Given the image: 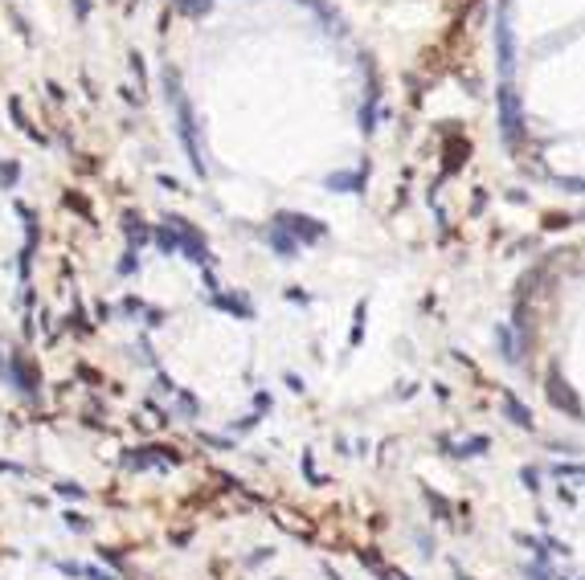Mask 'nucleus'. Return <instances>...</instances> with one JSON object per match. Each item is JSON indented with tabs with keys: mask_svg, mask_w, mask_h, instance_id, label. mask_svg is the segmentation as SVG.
Here are the masks:
<instances>
[{
	"mask_svg": "<svg viewBox=\"0 0 585 580\" xmlns=\"http://www.w3.org/2000/svg\"><path fill=\"white\" fill-rule=\"evenodd\" d=\"M62 519H66V527H70V532H78V536L90 532V519H87V515H78V511H66Z\"/></svg>",
	"mask_w": 585,
	"mask_h": 580,
	"instance_id": "obj_19",
	"label": "nucleus"
},
{
	"mask_svg": "<svg viewBox=\"0 0 585 580\" xmlns=\"http://www.w3.org/2000/svg\"><path fill=\"white\" fill-rule=\"evenodd\" d=\"M267 237H270V250H274L282 262H295V254H299V241H295V237H291L282 225H270Z\"/></svg>",
	"mask_w": 585,
	"mask_h": 580,
	"instance_id": "obj_8",
	"label": "nucleus"
},
{
	"mask_svg": "<svg viewBox=\"0 0 585 580\" xmlns=\"http://www.w3.org/2000/svg\"><path fill=\"white\" fill-rule=\"evenodd\" d=\"M454 580H471V577H467V572H462V568H454Z\"/></svg>",
	"mask_w": 585,
	"mask_h": 580,
	"instance_id": "obj_40",
	"label": "nucleus"
},
{
	"mask_svg": "<svg viewBox=\"0 0 585 580\" xmlns=\"http://www.w3.org/2000/svg\"><path fill=\"white\" fill-rule=\"evenodd\" d=\"M499 135L507 147L524 143V111H520V94L512 90V82L499 86Z\"/></svg>",
	"mask_w": 585,
	"mask_h": 580,
	"instance_id": "obj_3",
	"label": "nucleus"
},
{
	"mask_svg": "<svg viewBox=\"0 0 585 580\" xmlns=\"http://www.w3.org/2000/svg\"><path fill=\"white\" fill-rule=\"evenodd\" d=\"M442 449H450V458H479V453L492 449V438H471V442H462V446H450L447 438H442Z\"/></svg>",
	"mask_w": 585,
	"mask_h": 580,
	"instance_id": "obj_12",
	"label": "nucleus"
},
{
	"mask_svg": "<svg viewBox=\"0 0 585 580\" xmlns=\"http://www.w3.org/2000/svg\"><path fill=\"white\" fill-rule=\"evenodd\" d=\"M66 205H70V209H78V213H82V217L90 221V205L82 200V196H74V192H70V196H66Z\"/></svg>",
	"mask_w": 585,
	"mask_h": 580,
	"instance_id": "obj_31",
	"label": "nucleus"
},
{
	"mask_svg": "<svg viewBox=\"0 0 585 580\" xmlns=\"http://www.w3.org/2000/svg\"><path fill=\"white\" fill-rule=\"evenodd\" d=\"M17 180H21V164H17V160H4V164H0V184L12 188Z\"/></svg>",
	"mask_w": 585,
	"mask_h": 580,
	"instance_id": "obj_18",
	"label": "nucleus"
},
{
	"mask_svg": "<svg viewBox=\"0 0 585 580\" xmlns=\"http://www.w3.org/2000/svg\"><path fill=\"white\" fill-rule=\"evenodd\" d=\"M520 478H524V487H528V491H532V494L540 491V474H537V470H532V466H524V470H520Z\"/></svg>",
	"mask_w": 585,
	"mask_h": 580,
	"instance_id": "obj_28",
	"label": "nucleus"
},
{
	"mask_svg": "<svg viewBox=\"0 0 585 580\" xmlns=\"http://www.w3.org/2000/svg\"><path fill=\"white\" fill-rule=\"evenodd\" d=\"M282 380H287V389H291V393H303V380H299V376H295V372H287V376H282Z\"/></svg>",
	"mask_w": 585,
	"mask_h": 580,
	"instance_id": "obj_35",
	"label": "nucleus"
},
{
	"mask_svg": "<svg viewBox=\"0 0 585 580\" xmlns=\"http://www.w3.org/2000/svg\"><path fill=\"white\" fill-rule=\"evenodd\" d=\"M98 556H102V560H111V564H115V568H123V556H119V552H107V548H102V552H98Z\"/></svg>",
	"mask_w": 585,
	"mask_h": 580,
	"instance_id": "obj_36",
	"label": "nucleus"
},
{
	"mask_svg": "<svg viewBox=\"0 0 585 580\" xmlns=\"http://www.w3.org/2000/svg\"><path fill=\"white\" fill-rule=\"evenodd\" d=\"M74 323H78V335H90V331H94V323L82 315V307H78V303H74V315H70V327H74Z\"/></svg>",
	"mask_w": 585,
	"mask_h": 580,
	"instance_id": "obj_22",
	"label": "nucleus"
},
{
	"mask_svg": "<svg viewBox=\"0 0 585 580\" xmlns=\"http://www.w3.org/2000/svg\"><path fill=\"white\" fill-rule=\"evenodd\" d=\"M139 311H143V303H139L135 294H127V299H123V315H139Z\"/></svg>",
	"mask_w": 585,
	"mask_h": 580,
	"instance_id": "obj_33",
	"label": "nucleus"
},
{
	"mask_svg": "<svg viewBox=\"0 0 585 580\" xmlns=\"http://www.w3.org/2000/svg\"><path fill=\"white\" fill-rule=\"evenodd\" d=\"M364 335V303H357V323H352V344H360Z\"/></svg>",
	"mask_w": 585,
	"mask_h": 580,
	"instance_id": "obj_30",
	"label": "nucleus"
},
{
	"mask_svg": "<svg viewBox=\"0 0 585 580\" xmlns=\"http://www.w3.org/2000/svg\"><path fill=\"white\" fill-rule=\"evenodd\" d=\"M426 503H430V507H434V511H438V515H442V519H447V515H450V503H447V498H442V494L426 491Z\"/></svg>",
	"mask_w": 585,
	"mask_h": 580,
	"instance_id": "obj_25",
	"label": "nucleus"
},
{
	"mask_svg": "<svg viewBox=\"0 0 585 580\" xmlns=\"http://www.w3.org/2000/svg\"><path fill=\"white\" fill-rule=\"evenodd\" d=\"M213 8V0H177V12H184V17H205Z\"/></svg>",
	"mask_w": 585,
	"mask_h": 580,
	"instance_id": "obj_17",
	"label": "nucleus"
},
{
	"mask_svg": "<svg viewBox=\"0 0 585 580\" xmlns=\"http://www.w3.org/2000/svg\"><path fill=\"white\" fill-rule=\"evenodd\" d=\"M287 299H291V303H312V294H303L299 286H291V290H287Z\"/></svg>",
	"mask_w": 585,
	"mask_h": 580,
	"instance_id": "obj_34",
	"label": "nucleus"
},
{
	"mask_svg": "<svg viewBox=\"0 0 585 580\" xmlns=\"http://www.w3.org/2000/svg\"><path fill=\"white\" fill-rule=\"evenodd\" d=\"M303 474H307V478H312L315 487H319V483H323V478H319V470H315V462H312V453H303Z\"/></svg>",
	"mask_w": 585,
	"mask_h": 580,
	"instance_id": "obj_32",
	"label": "nucleus"
},
{
	"mask_svg": "<svg viewBox=\"0 0 585 580\" xmlns=\"http://www.w3.org/2000/svg\"><path fill=\"white\" fill-rule=\"evenodd\" d=\"M8 115L17 119V127H21V131L29 135V139H42V131H33V127H29V119H25V111H21V98H17V94L8 98Z\"/></svg>",
	"mask_w": 585,
	"mask_h": 580,
	"instance_id": "obj_16",
	"label": "nucleus"
},
{
	"mask_svg": "<svg viewBox=\"0 0 585 580\" xmlns=\"http://www.w3.org/2000/svg\"><path fill=\"white\" fill-rule=\"evenodd\" d=\"M274 225H282L299 245H319L323 237H327V225L319 221V217H307V213H274Z\"/></svg>",
	"mask_w": 585,
	"mask_h": 580,
	"instance_id": "obj_4",
	"label": "nucleus"
},
{
	"mask_svg": "<svg viewBox=\"0 0 585 580\" xmlns=\"http://www.w3.org/2000/svg\"><path fill=\"white\" fill-rule=\"evenodd\" d=\"M135 270H139V258H135V250H127V254H123V262H119V274L127 278V274H135Z\"/></svg>",
	"mask_w": 585,
	"mask_h": 580,
	"instance_id": "obj_26",
	"label": "nucleus"
},
{
	"mask_svg": "<svg viewBox=\"0 0 585 580\" xmlns=\"http://www.w3.org/2000/svg\"><path fill=\"white\" fill-rule=\"evenodd\" d=\"M4 380H12L25 397L37 393V372H33V364H29L25 352H12V356H8V364H4Z\"/></svg>",
	"mask_w": 585,
	"mask_h": 580,
	"instance_id": "obj_6",
	"label": "nucleus"
},
{
	"mask_svg": "<svg viewBox=\"0 0 585 580\" xmlns=\"http://www.w3.org/2000/svg\"><path fill=\"white\" fill-rule=\"evenodd\" d=\"M548 401L557 404V409H565L573 421H582V404H577V397H573V389L561 380V372H557V368L548 372Z\"/></svg>",
	"mask_w": 585,
	"mask_h": 580,
	"instance_id": "obj_7",
	"label": "nucleus"
},
{
	"mask_svg": "<svg viewBox=\"0 0 585 580\" xmlns=\"http://www.w3.org/2000/svg\"><path fill=\"white\" fill-rule=\"evenodd\" d=\"M168 225H172V233H177V254H184L192 266H201V270L213 266V250H209V241L201 237L197 225L184 221V217H168Z\"/></svg>",
	"mask_w": 585,
	"mask_h": 580,
	"instance_id": "obj_2",
	"label": "nucleus"
},
{
	"mask_svg": "<svg viewBox=\"0 0 585 580\" xmlns=\"http://www.w3.org/2000/svg\"><path fill=\"white\" fill-rule=\"evenodd\" d=\"M524 577H528V580H552V577H548V568H544V560L528 564V568H524Z\"/></svg>",
	"mask_w": 585,
	"mask_h": 580,
	"instance_id": "obj_27",
	"label": "nucleus"
},
{
	"mask_svg": "<svg viewBox=\"0 0 585 580\" xmlns=\"http://www.w3.org/2000/svg\"><path fill=\"white\" fill-rule=\"evenodd\" d=\"M152 237H156L160 254H168V258L177 254V233H172V225H168V221H164V225H156V229H152Z\"/></svg>",
	"mask_w": 585,
	"mask_h": 580,
	"instance_id": "obj_15",
	"label": "nucleus"
},
{
	"mask_svg": "<svg viewBox=\"0 0 585 580\" xmlns=\"http://www.w3.org/2000/svg\"><path fill=\"white\" fill-rule=\"evenodd\" d=\"M495 339H499V344H503V359H507V364H516V348H512V335H507V327H499V331H495Z\"/></svg>",
	"mask_w": 585,
	"mask_h": 580,
	"instance_id": "obj_21",
	"label": "nucleus"
},
{
	"mask_svg": "<svg viewBox=\"0 0 585 580\" xmlns=\"http://www.w3.org/2000/svg\"><path fill=\"white\" fill-rule=\"evenodd\" d=\"M495 45H499V66H503V74H512V66H516V41H512V29H499V33H495Z\"/></svg>",
	"mask_w": 585,
	"mask_h": 580,
	"instance_id": "obj_14",
	"label": "nucleus"
},
{
	"mask_svg": "<svg viewBox=\"0 0 585 580\" xmlns=\"http://www.w3.org/2000/svg\"><path fill=\"white\" fill-rule=\"evenodd\" d=\"M499 404H503V413H507V421H512V425H520V429H532V413L516 401V393H507V389H503V393H499Z\"/></svg>",
	"mask_w": 585,
	"mask_h": 580,
	"instance_id": "obj_11",
	"label": "nucleus"
},
{
	"mask_svg": "<svg viewBox=\"0 0 585 580\" xmlns=\"http://www.w3.org/2000/svg\"><path fill=\"white\" fill-rule=\"evenodd\" d=\"M172 397L180 401V413H184V417H197V397H192V393H184V389H177Z\"/></svg>",
	"mask_w": 585,
	"mask_h": 580,
	"instance_id": "obj_20",
	"label": "nucleus"
},
{
	"mask_svg": "<svg viewBox=\"0 0 585 580\" xmlns=\"http://www.w3.org/2000/svg\"><path fill=\"white\" fill-rule=\"evenodd\" d=\"M82 568H87V564H74V560H57V572H62V577H82Z\"/></svg>",
	"mask_w": 585,
	"mask_h": 580,
	"instance_id": "obj_29",
	"label": "nucleus"
},
{
	"mask_svg": "<svg viewBox=\"0 0 585 580\" xmlns=\"http://www.w3.org/2000/svg\"><path fill=\"white\" fill-rule=\"evenodd\" d=\"M53 491L62 494V498H87V487H78V483H57Z\"/></svg>",
	"mask_w": 585,
	"mask_h": 580,
	"instance_id": "obj_23",
	"label": "nucleus"
},
{
	"mask_svg": "<svg viewBox=\"0 0 585 580\" xmlns=\"http://www.w3.org/2000/svg\"><path fill=\"white\" fill-rule=\"evenodd\" d=\"M82 577L87 580H115V577H107V572H98V568H82Z\"/></svg>",
	"mask_w": 585,
	"mask_h": 580,
	"instance_id": "obj_38",
	"label": "nucleus"
},
{
	"mask_svg": "<svg viewBox=\"0 0 585 580\" xmlns=\"http://www.w3.org/2000/svg\"><path fill=\"white\" fill-rule=\"evenodd\" d=\"M552 474H557V478H573V474H585V466H573V462H557V466H552Z\"/></svg>",
	"mask_w": 585,
	"mask_h": 580,
	"instance_id": "obj_24",
	"label": "nucleus"
},
{
	"mask_svg": "<svg viewBox=\"0 0 585 580\" xmlns=\"http://www.w3.org/2000/svg\"><path fill=\"white\" fill-rule=\"evenodd\" d=\"M213 307L237 315V319H254V307H250V299H246V294H225V290H213Z\"/></svg>",
	"mask_w": 585,
	"mask_h": 580,
	"instance_id": "obj_9",
	"label": "nucleus"
},
{
	"mask_svg": "<svg viewBox=\"0 0 585 580\" xmlns=\"http://www.w3.org/2000/svg\"><path fill=\"white\" fill-rule=\"evenodd\" d=\"M323 184L336 188V192H360L364 188V172H332Z\"/></svg>",
	"mask_w": 585,
	"mask_h": 580,
	"instance_id": "obj_13",
	"label": "nucleus"
},
{
	"mask_svg": "<svg viewBox=\"0 0 585 580\" xmlns=\"http://www.w3.org/2000/svg\"><path fill=\"white\" fill-rule=\"evenodd\" d=\"M164 90H168V102L177 111V135H180V143H184V151H188V164H192L197 176H205L209 168H205V151L197 143V115H192V102H188V94L180 86V74L172 66L164 70Z\"/></svg>",
	"mask_w": 585,
	"mask_h": 580,
	"instance_id": "obj_1",
	"label": "nucleus"
},
{
	"mask_svg": "<svg viewBox=\"0 0 585 580\" xmlns=\"http://www.w3.org/2000/svg\"><path fill=\"white\" fill-rule=\"evenodd\" d=\"M123 233H127V250L147 245V237H152V229H147V221L139 213H123Z\"/></svg>",
	"mask_w": 585,
	"mask_h": 580,
	"instance_id": "obj_10",
	"label": "nucleus"
},
{
	"mask_svg": "<svg viewBox=\"0 0 585 580\" xmlns=\"http://www.w3.org/2000/svg\"><path fill=\"white\" fill-rule=\"evenodd\" d=\"M254 404H258V413H267V409H270V397H267V393H258V397H254Z\"/></svg>",
	"mask_w": 585,
	"mask_h": 580,
	"instance_id": "obj_39",
	"label": "nucleus"
},
{
	"mask_svg": "<svg viewBox=\"0 0 585 580\" xmlns=\"http://www.w3.org/2000/svg\"><path fill=\"white\" fill-rule=\"evenodd\" d=\"M74 12H78V21H87V17H90V4H87V0H74Z\"/></svg>",
	"mask_w": 585,
	"mask_h": 580,
	"instance_id": "obj_37",
	"label": "nucleus"
},
{
	"mask_svg": "<svg viewBox=\"0 0 585 580\" xmlns=\"http://www.w3.org/2000/svg\"><path fill=\"white\" fill-rule=\"evenodd\" d=\"M127 470H152V466H160V470H168V466H180V453L168 446H139V449H127Z\"/></svg>",
	"mask_w": 585,
	"mask_h": 580,
	"instance_id": "obj_5",
	"label": "nucleus"
}]
</instances>
